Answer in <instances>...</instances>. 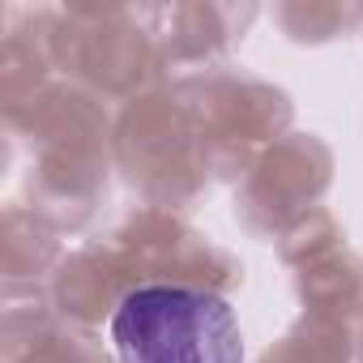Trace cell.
<instances>
[{
  "instance_id": "obj_1",
  "label": "cell",
  "mask_w": 363,
  "mask_h": 363,
  "mask_svg": "<svg viewBox=\"0 0 363 363\" xmlns=\"http://www.w3.org/2000/svg\"><path fill=\"white\" fill-rule=\"evenodd\" d=\"M120 363H244L231 303L201 286H137L111 316Z\"/></svg>"
}]
</instances>
